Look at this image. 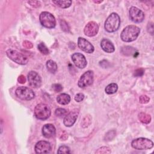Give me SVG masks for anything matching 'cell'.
Here are the masks:
<instances>
[{
  "mask_svg": "<svg viewBox=\"0 0 154 154\" xmlns=\"http://www.w3.org/2000/svg\"><path fill=\"white\" fill-rule=\"evenodd\" d=\"M51 146L50 143L46 141H40L35 146V152L36 153H46L50 152Z\"/></svg>",
  "mask_w": 154,
  "mask_h": 154,
  "instance_id": "5bb4252c",
  "label": "cell"
},
{
  "mask_svg": "<svg viewBox=\"0 0 154 154\" xmlns=\"http://www.w3.org/2000/svg\"><path fill=\"white\" fill-rule=\"evenodd\" d=\"M93 71L88 70L81 75L78 81V85L80 88H85L93 84Z\"/></svg>",
  "mask_w": 154,
  "mask_h": 154,
  "instance_id": "ba28073f",
  "label": "cell"
},
{
  "mask_svg": "<svg viewBox=\"0 0 154 154\" xmlns=\"http://www.w3.org/2000/svg\"><path fill=\"white\" fill-rule=\"evenodd\" d=\"M99 30V26L96 22L94 21L89 22L85 26L84 34L88 37H93L97 34Z\"/></svg>",
  "mask_w": 154,
  "mask_h": 154,
  "instance_id": "4fadbf2b",
  "label": "cell"
},
{
  "mask_svg": "<svg viewBox=\"0 0 154 154\" xmlns=\"http://www.w3.org/2000/svg\"><path fill=\"white\" fill-rule=\"evenodd\" d=\"M17 81L20 84H24L26 82V78L23 75H21L18 77Z\"/></svg>",
  "mask_w": 154,
  "mask_h": 154,
  "instance_id": "d590c367",
  "label": "cell"
},
{
  "mask_svg": "<svg viewBox=\"0 0 154 154\" xmlns=\"http://www.w3.org/2000/svg\"><path fill=\"white\" fill-rule=\"evenodd\" d=\"M40 23L48 28H53L55 26L56 20L54 16L48 11L42 12L39 16Z\"/></svg>",
  "mask_w": 154,
  "mask_h": 154,
  "instance_id": "5b68a950",
  "label": "cell"
},
{
  "mask_svg": "<svg viewBox=\"0 0 154 154\" xmlns=\"http://www.w3.org/2000/svg\"><path fill=\"white\" fill-rule=\"evenodd\" d=\"M51 109L45 103H39L37 105L34 109V115L39 120H45L51 116Z\"/></svg>",
  "mask_w": 154,
  "mask_h": 154,
  "instance_id": "3957f363",
  "label": "cell"
},
{
  "mask_svg": "<svg viewBox=\"0 0 154 154\" xmlns=\"http://www.w3.org/2000/svg\"><path fill=\"white\" fill-rule=\"evenodd\" d=\"M55 128L52 124H46L42 128V134L46 138H51L55 134Z\"/></svg>",
  "mask_w": 154,
  "mask_h": 154,
  "instance_id": "2e32d148",
  "label": "cell"
},
{
  "mask_svg": "<svg viewBox=\"0 0 154 154\" xmlns=\"http://www.w3.org/2000/svg\"><path fill=\"white\" fill-rule=\"evenodd\" d=\"M129 17L133 22L140 23L144 19V14L139 8L135 7H131L129 10Z\"/></svg>",
  "mask_w": 154,
  "mask_h": 154,
  "instance_id": "9c48e42d",
  "label": "cell"
},
{
  "mask_svg": "<svg viewBox=\"0 0 154 154\" xmlns=\"http://www.w3.org/2000/svg\"><path fill=\"white\" fill-rule=\"evenodd\" d=\"M6 54L10 59L19 64L25 65L27 64L28 61V59L26 57L16 50H13L11 49H8L6 51Z\"/></svg>",
  "mask_w": 154,
  "mask_h": 154,
  "instance_id": "8992f818",
  "label": "cell"
},
{
  "mask_svg": "<svg viewBox=\"0 0 154 154\" xmlns=\"http://www.w3.org/2000/svg\"><path fill=\"white\" fill-rule=\"evenodd\" d=\"M150 98L146 95H142L139 98V101L141 103H147L149 102Z\"/></svg>",
  "mask_w": 154,
  "mask_h": 154,
  "instance_id": "f546056e",
  "label": "cell"
},
{
  "mask_svg": "<svg viewBox=\"0 0 154 154\" xmlns=\"http://www.w3.org/2000/svg\"><path fill=\"white\" fill-rule=\"evenodd\" d=\"M16 95L22 100H29L35 97L34 92L26 87H19L16 90Z\"/></svg>",
  "mask_w": 154,
  "mask_h": 154,
  "instance_id": "52a82bcc",
  "label": "cell"
},
{
  "mask_svg": "<svg viewBox=\"0 0 154 154\" xmlns=\"http://www.w3.org/2000/svg\"><path fill=\"white\" fill-rule=\"evenodd\" d=\"M23 46L26 49H31L32 48L33 45H32V43L31 42H29L28 40H25L23 42V44H22Z\"/></svg>",
  "mask_w": 154,
  "mask_h": 154,
  "instance_id": "836d02e7",
  "label": "cell"
},
{
  "mask_svg": "<svg viewBox=\"0 0 154 154\" xmlns=\"http://www.w3.org/2000/svg\"><path fill=\"white\" fill-rule=\"evenodd\" d=\"M140 32V28L135 25H128L126 26L121 32L120 38L125 42H131L135 40Z\"/></svg>",
  "mask_w": 154,
  "mask_h": 154,
  "instance_id": "6da1fadb",
  "label": "cell"
},
{
  "mask_svg": "<svg viewBox=\"0 0 154 154\" xmlns=\"http://www.w3.org/2000/svg\"><path fill=\"white\" fill-rule=\"evenodd\" d=\"M94 2H96V3H100V2H102V1H94Z\"/></svg>",
  "mask_w": 154,
  "mask_h": 154,
  "instance_id": "74e56055",
  "label": "cell"
},
{
  "mask_svg": "<svg viewBox=\"0 0 154 154\" xmlns=\"http://www.w3.org/2000/svg\"><path fill=\"white\" fill-rule=\"evenodd\" d=\"M131 146L137 150H147L153 147V143L148 138L141 137L134 140L131 143Z\"/></svg>",
  "mask_w": 154,
  "mask_h": 154,
  "instance_id": "277c9868",
  "label": "cell"
},
{
  "mask_svg": "<svg viewBox=\"0 0 154 154\" xmlns=\"http://www.w3.org/2000/svg\"><path fill=\"white\" fill-rule=\"evenodd\" d=\"M72 60L75 65L79 68L84 69L87 66V60L85 56L80 53H75L72 55Z\"/></svg>",
  "mask_w": 154,
  "mask_h": 154,
  "instance_id": "7c38bea8",
  "label": "cell"
},
{
  "mask_svg": "<svg viewBox=\"0 0 154 154\" xmlns=\"http://www.w3.org/2000/svg\"><path fill=\"white\" fill-rule=\"evenodd\" d=\"M102 49L106 52L112 53L114 51L115 48L112 43L107 38H103L100 42Z\"/></svg>",
  "mask_w": 154,
  "mask_h": 154,
  "instance_id": "e0dca14e",
  "label": "cell"
},
{
  "mask_svg": "<svg viewBox=\"0 0 154 154\" xmlns=\"http://www.w3.org/2000/svg\"><path fill=\"white\" fill-rule=\"evenodd\" d=\"M28 3L30 4V5L31 6L34 7H38L40 6V2L38 1H28Z\"/></svg>",
  "mask_w": 154,
  "mask_h": 154,
  "instance_id": "8d00e7d4",
  "label": "cell"
},
{
  "mask_svg": "<svg viewBox=\"0 0 154 154\" xmlns=\"http://www.w3.org/2000/svg\"><path fill=\"white\" fill-rule=\"evenodd\" d=\"M116 133V132L114 130H112V131L108 132L105 136V140H106V141L111 140L115 137Z\"/></svg>",
  "mask_w": 154,
  "mask_h": 154,
  "instance_id": "484cf974",
  "label": "cell"
},
{
  "mask_svg": "<svg viewBox=\"0 0 154 154\" xmlns=\"http://www.w3.org/2000/svg\"><path fill=\"white\" fill-rule=\"evenodd\" d=\"M46 67H47L48 70L52 73H55L57 70V65L56 63L51 60H48L47 61Z\"/></svg>",
  "mask_w": 154,
  "mask_h": 154,
  "instance_id": "44dd1931",
  "label": "cell"
},
{
  "mask_svg": "<svg viewBox=\"0 0 154 154\" xmlns=\"http://www.w3.org/2000/svg\"><path fill=\"white\" fill-rule=\"evenodd\" d=\"M58 153H71L70 149L69 147L66 146H61L59 147L58 151Z\"/></svg>",
  "mask_w": 154,
  "mask_h": 154,
  "instance_id": "4316f807",
  "label": "cell"
},
{
  "mask_svg": "<svg viewBox=\"0 0 154 154\" xmlns=\"http://www.w3.org/2000/svg\"><path fill=\"white\" fill-rule=\"evenodd\" d=\"M78 111L73 110L69 112L68 114L66 116L64 119L63 123L67 127H70L74 125L76 122V120L78 117Z\"/></svg>",
  "mask_w": 154,
  "mask_h": 154,
  "instance_id": "9a60e30c",
  "label": "cell"
},
{
  "mask_svg": "<svg viewBox=\"0 0 154 154\" xmlns=\"http://www.w3.org/2000/svg\"><path fill=\"white\" fill-rule=\"evenodd\" d=\"M117 90H118L117 84L116 83H111L106 87L105 91L106 93L108 94H111L115 93L117 91Z\"/></svg>",
  "mask_w": 154,
  "mask_h": 154,
  "instance_id": "7402d4cb",
  "label": "cell"
},
{
  "mask_svg": "<svg viewBox=\"0 0 154 154\" xmlns=\"http://www.w3.org/2000/svg\"><path fill=\"white\" fill-rule=\"evenodd\" d=\"M52 2L55 5L63 8H68L72 4V1H54Z\"/></svg>",
  "mask_w": 154,
  "mask_h": 154,
  "instance_id": "603a6c76",
  "label": "cell"
},
{
  "mask_svg": "<svg viewBox=\"0 0 154 154\" xmlns=\"http://www.w3.org/2000/svg\"><path fill=\"white\" fill-rule=\"evenodd\" d=\"M29 85L35 88H38L42 85V79L40 75L34 71H31L28 74Z\"/></svg>",
  "mask_w": 154,
  "mask_h": 154,
  "instance_id": "30bf717a",
  "label": "cell"
},
{
  "mask_svg": "<svg viewBox=\"0 0 154 154\" xmlns=\"http://www.w3.org/2000/svg\"><path fill=\"white\" fill-rule=\"evenodd\" d=\"M84 99V94L83 93H78L75 96V100L78 102L82 101Z\"/></svg>",
  "mask_w": 154,
  "mask_h": 154,
  "instance_id": "1f68e13d",
  "label": "cell"
},
{
  "mask_svg": "<svg viewBox=\"0 0 154 154\" xmlns=\"http://www.w3.org/2000/svg\"><path fill=\"white\" fill-rule=\"evenodd\" d=\"M52 87L55 92H60L63 90V87L60 84H54L52 85Z\"/></svg>",
  "mask_w": 154,
  "mask_h": 154,
  "instance_id": "4dcf8cb0",
  "label": "cell"
},
{
  "mask_svg": "<svg viewBox=\"0 0 154 154\" xmlns=\"http://www.w3.org/2000/svg\"><path fill=\"white\" fill-rule=\"evenodd\" d=\"M60 26L62 29L65 32H69L70 28L67 24V23L64 20H60Z\"/></svg>",
  "mask_w": 154,
  "mask_h": 154,
  "instance_id": "83f0119b",
  "label": "cell"
},
{
  "mask_svg": "<svg viewBox=\"0 0 154 154\" xmlns=\"http://www.w3.org/2000/svg\"><path fill=\"white\" fill-rule=\"evenodd\" d=\"M38 49L40 51V52L44 54V55H48L49 53V51L48 48L46 47V46L45 45L44 43H40L38 45Z\"/></svg>",
  "mask_w": 154,
  "mask_h": 154,
  "instance_id": "cb8c5ba5",
  "label": "cell"
},
{
  "mask_svg": "<svg viewBox=\"0 0 154 154\" xmlns=\"http://www.w3.org/2000/svg\"><path fill=\"white\" fill-rule=\"evenodd\" d=\"M147 28V31L152 35L153 34V23L152 22L148 23Z\"/></svg>",
  "mask_w": 154,
  "mask_h": 154,
  "instance_id": "e575fe53",
  "label": "cell"
},
{
  "mask_svg": "<svg viewBox=\"0 0 154 154\" xmlns=\"http://www.w3.org/2000/svg\"><path fill=\"white\" fill-rule=\"evenodd\" d=\"M138 117L139 120L144 124H148L151 121L150 116L148 114L145 113V112H142L139 113L138 116Z\"/></svg>",
  "mask_w": 154,
  "mask_h": 154,
  "instance_id": "ffe728a7",
  "label": "cell"
},
{
  "mask_svg": "<svg viewBox=\"0 0 154 154\" xmlns=\"http://www.w3.org/2000/svg\"><path fill=\"white\" fill-rule=\"evenodd\" d=\"M55 114L57 117H62L67 115V111L64 108H58L56 109V110L55 111Z\"/></svg>",
  "mask_w": 154,
  "mask_h": 154,
  "instance_id": "d4e9b609",
  "label": "cell"
},
{
  "mask_svg": "<svg viewBox=\"0 0 154 154\" xmlns=\"http://www.w3.org/2000/svg\"><path fill=\"white\" fill-rule=\"evenodd\" d=\"M57 101L61 105H67L70 101V97L66 93H62L59 94L57 97Z\"/></svg>",
  "mask_w": 154,
  "mask_h": 154,
  "instance_id": "ac0fdd59",
  "label": "cell"
},
{
  "mask_svg": "<svg viewBox=\"0 0 154 154\" xmlns=\"http://www.w3.org/2000/svg\"><path fill=\"white\" fill-rule=\"evenodd\" d=\"M78 46L82 51L88 54H91L94 52V46L85 38L79 37L78 39Z\"/></svg>",
  "mask_w": 154,
  "mask_h": 154,
  "instance_id": "8fae6325",
  "label": "cell"
},
{
  "mask_svg": "<svg viewBox=\"0 0 154 154\" xmlns=\"http://www.w3.org/2000/svg\"><path fill=\"white\" fill-rule=\"evenodd\" d=\"M120 25V18L116 13H112L106 19L104 27L108 32H113L117 31Z\"/></svg>",
  "mask_w": 154,
  "mask_h": 154,
  "instance_id": "7a4b0ae2",
  "label": "cell"
},
{
  "mask_svg": "<svg viewBox=\"0 0 154 154\" xmlns=\"http://www.w3.org/2000/svg\"><path fill=\"white\" fill-rule=\"evenodd\" d=\"M144 70L143 69H142V68L138 69L134 72V75L135 76H141L144 74Z\"/></svg>",
  "mask_w": 154,
  "mask_h": 154,
  "instance_id": "d6a6232c",
  "label": "cell"
},
{
  "mask_svg": "<svg viewBox=\"0 0 154 154\" xmlns=\"http://www.w3.org/2000/svg\"><path fill=\"white\" fill-rule=\"evenodd\" d=\"M111 153V150L108 147H102L96 152V153Z\"/></svg>",
  "mask_w": 154,
  "mask_h": 154,
  "instance_id": "f1b7e54d",
  "label": "cell"
},
{
  "mask_svg": "<svg viewBox=\"0 0 154 154\" xmlns=\"http://www.w3.org/2000/svg\"><path fill=\"white\" fill-rule=\"evenodd\" d=\"M121 52L123 54H124L125 55H128V56H130V55L135 56V54H138L136 49H135L134 48H132L131 46H129L123 47L121 49Z\"/></svg>",
  "mask_w": 154,
  "mask_h": 154,
  "instance_id": "d6986e66",
  "label": "cell"
}]
</instances>
